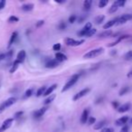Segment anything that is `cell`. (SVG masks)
Instances as JSON below:
<instances>
[{"mask_svg": "<svg viewBox=\"0 0 132 132\" xmlns=\"http://www.w3.org/2000/svg\"><path fill=\"white\" fill-rule=\"evenodd\" d=\"M83 20H84V17H80V18L78 19V23H82Z\"/></svg>", "mask_w": 132, "mask_h": 132, "instance_id": "cell-49", "label": "cell"}, {"mask_svg": "<svg viewBox=\"0 0 132 132\" xmlns=\"http://www.w3.org/2000/svg\"><path fill=\"white\" fill-rule=\"evenodd\" d=\"M76 19H77V16H76V15H71V16L69 17V22H70L71 24H72V23L75 22Z\"/></svg>", "mask_w": 132, "mask_h": 132, "instance_id": "cell-38", "label": "cell"}, {"mask_svg": "<svg viewBox=\"0 0 132 132\" xmlns=\"http://www.w3.org/2000/svg\"><path fill=\"white\" fill-rule=\"evenodd\" d=\"M114 3H115L119 7H120V6H124L125 3H126V1H125V0H118V1H116V2H114Z\"/></svg>", "mask_w": 132, "mask_h": 132, "instance_id": "cell-33", "label": "cell"}, {"mask_svg": "<svg viewBox=\"0 0 132 132\" xmlns=\"http://www.w3.org/2000/svg\"><path fill=\"white\" fill-rule=\"evenodd\" d=\"M6 6V0H1L0 1V10L3 9Z\"/></svg>", "mask_w": 132, "mask_h": 132, "instance_id": "cell-42", "label": "cell"}, {"mask_svg": "<svg viewBox=\"0 0 132 132\" xmlns=\"http://www.w3.org/2000/svg\"><path fill=\"white\" fill-rule=\"evenodd\" d=\"M3 110H3V109H2V107L0 106V113H1V112H2Z\"/></svg>", "mask_w": 132, "mask_h": 132, "instance_id": "cell-51", "label": "cell"}, {"mask_svg": "<svg viewBox=\"0 0 132 132\" xmlns=\"http://www.w3.org/2000/svg\"><path fill=\"white\" fill-rule=\"evenodd\" d=\"M65 44H67L68 46H79L81 44H82L84 43V40H80V41H77V40H74L72 38H65L64 40Z\"/></svg>", "mask_w": 132, "mask_h": 132, "instance_id": "cell-3", "label": "cell"}, {"mask_svg": "<svg viewBox=\"0 0 132 132\" xmlns=\"http://www.w3.org/2000/svg\"><path fill=\"white\" fill-rule=\"evenodd\" d=\"M60 49H61V44H55L53 46V51H60Z\"/></svg>", "mask_w": 132, "mask_h": 132, "instance_id": "cell-40", "label": "cell"}, {"mask_svg": "<svg viewBox=\"0 0 132 132\" xmlns=\"http://www.w3.org/2000/svg\"><path fill=\"white\" fill-rule=\"evenodd\" d=\"M44 24V20H40V21H38V22L36 23L35 26H36V27H40V26H42Z\"/></svg>", "mask_w": 132, "mask_h": 132, "instance_id": "cell-43", "label": "cell"}, {"mask_svg": "<svg viewBox=\"0 0 132 132\" xmlns=\"http://www.w3.org/2000/svg\"><path fill=\"white\" fill-rule=\"evenodd\" d=\"M46 110H47V108H46V107H43V108L39 109V110H37L34 113V118L36 119H41V118L44 115V113L46 112Z\"/></svg>", "mask_w": 132, "mask_h": 132, "instance_id": "cell-7", "label": "cell"}, {"mask_svg": "<svg viewBox=\"0 0 132 132\" xmlns=\"http://www.w3.org/2000/svg\"><path fill=\"white\" fill-rule=\"evenodd\" d=\"M127 77H128V78H130V77H132V70H130L129 72L127 73Z\"/></svg>", "mask_w": 132, "mask_h": 132, "instance_id": "cell-48", "label": "cell"}, {"mask_svg": "<svg viewBox=\"0 0 132 132\" xmlns=\"http://www.w3.org/2000/svg\"><path fill=\"white\" fill-rule=\"evenodd\" d=\"M101 132H114V129L111 128H105L101 129Z\"/></svg>", "mask_w": 132, "mask_h": 132, "instance_id": "cell-41", "label": "cell"}, {"mask_svg": "<svg viewBox=\"0 0 132 132\" xmlns=\"http://www.w3.org/2000/svg\"><path fill=\"white\" fill-rule=\"evenodd\" d=\"M12 55H13V52H12V51H9V52H8V53H6V58H11Z\"/></svg>", "mask_w": 132, "mask_h": 132, "instance_id": "cell-45", "label": "cell"}, {"mask_svg": "<svg viewBox=\"0 0 132 132\" xmlns=\"http://www.w3.org/2000/svg\"><path fill=\"white\" fill-rule=\"evenodd\" d=\"M128 116H124V117H121L119 119H118L116 120V125L117 126H126V124L128 123Z\"/></svg>", "mask_w": 132, "mask_h": 132, "instance_id": "cell-10", "label": "cell"}, {"mask_svg": "<svg viewBox=\"0 0 132 132\" xmlns=\"http://www.w3.org/2000/svg\"><path fill=\"white\" fill-rule=\"evenodd\" d=\"M80 78V74H73V75L71 77V79L69 80L67 82L65 83V85L63 86V88L62 89V92H67L68 90H70L74 84L78 81Z\"/></svg>", "mask_w": 132, "mask_h": 132, "instance_id": "cell-1", "label": "cell"}, {"mask_svg": "<svg viewBox=\"0 0 132 132\" xmlns=\"http://www.w3.org/2000/svg\"><path fill=\"white\" fill-rule=\"evenodd\" d=\"M18 64H19V62H17L16 60H15V62H14L13 65H12L11 69H10V73H14V72L16 71V69L18 68Z\"/></svg>", "mask_w": 132, "mask_h": 132, "instance_id": "cell-25", "label": "cell"}, {"mask_svg": "<svg viewBox=\"0 0 132 132\" xmlns=\"http://www.w3.org/2000/svg\"><path fill=\"white\" fill-rule=\"evenodd\" d=\"M56 87H57L56 84H53V85H52V86H50L49 88H47V90H46L45 93L44 94V96H50L52 93H53V90L56 89Z\"/></svg>", "mask_w": 132, "mask_h": 132, "instance_id": "cell-20", "label": "cell"}, {"mask_svg": "<svg viewBox=\"0 0 132 132\" xmlns=\"http://www.w3.org/2000/svg\"><path fill=\"white\" fill-rule=\"evenodd\" d=\"M58 28L60 30H64L66 28V24L64 22H60V24H59V26H58Z\"/></svg>", "mask_w": 132, "mask_h": 132, "instance_id": "cell-36", "label": "cell"}, {"mask_svg": "<svg viewBox=\"0 0 132 132\" xmlns=\"http://www.w3.org/2000/svg\"><path fill=\"white\" fill-rule=\"evenodd\" d=\"M15 101H16V99H15V97H11V98H9V99L6 100V101H5L2 105H1V107H2L3 110H6V108H8V107H10L13 104H15Z\"/></svg>", "mask_w": 132, "mask_h": 132, "instance_id": "cell-5", "label": "cell"}, {"mask_svg": "<svg viewBox=\"0 0 132 132\" xmlns=\"http://www.w3.org/2000/svg\"><path fill=\"white\" fill-rule=\"evenodd\" d=\"M55 59H56L59 62H63V61L67 60V57H66L65 54H63V53H56V54H55Z\"/></svg>", "mask_w": 132, "mask_h": 132, "instance_id": "cell-17", "label": "cell"}, {"mask_svg": "<svg viewBox=\"0 0 132 132\" xmlns=\"http://www.w3.org/2000/svg\"><path fill=\"white\" fill-rule=\"evenodd\" d=\"M118 9H119V6H118L115 3H113V5H112V6L110 7V9H109V13H110V14H114L115 12H117Z\"/></svg>", "mask_w": 132, "mask_h": 132, "instance_id": "cell-26", "label": "cell"}, {"mask_svg": "<svg viewBox=\"0 0 132 132\" xmlns=\"http://www.w3.org/2000/svg\"><path fill=\"white\" fill-rule=\"evenodd\" d=\"M95 122H96V119H95V118H93V117L89 118V119H88V124L89 125L95 124Z\"/></svg>", "mask_w": 132, "mask_h": 132, "instance_id": "cell-37", "label": "cell"}, {"mask_svg": "<svg viewBox=\"0 0 132 132\" xmlns=\"http://www.w3.org/2000/svg\"><path fill=\"white\" fill-rule=\"evenodd\" d=\"M96 32H97V30H96L95 28H92V29H90V31H89L88 33L86 34V35H85V36H87V37H90V36H92V35H95Z\"/></svg>", "mask_w": 132, "mask_h": 132, "instance_id": "cell-29", "label": "cell"}, {"mask_svg": "<svg viewBox=\"0 0 132 132\" xmlns=\"http://www.w3.org/2000/svg\"><path fill=\"white\" fill-rule=\"evenodd\" d=\"M130 35H121V36H119V38L117 39V40L115 41V42H113L112 44H109V47H112V46H115V45H117L118 44H119V42H121L122 40H124V39H127V38H128Z\"/></svg>", "mask_w": 132, "mask_h": 132, "instance_id": "cell-14", "label": "cell"}, {"mask_svg": "<svg viewBox=\"0 0 132 132\" xmlns=\"http://www.w3.org/2000/svg\"><path fill=\"white\" fill-rule=\"evenodd\" d=\"M0 86H1V85H0Z\"/></svg>", "mask_w": 132, "mask_h": 132, "instance_id": "cell-54", "label": "cell"}, {"mask_svg": "<svg viewBox=\"0 0 132 132\" xmlns=\"http://www.w3.org/2000/svg\"><path fill=\"white\" fill-rule=\"evenodd\" d=\"M112 105H113L114 108L117 109V110L119 109V103H118L117 101H113V102H112Z\"/></svg>", "mask_w": 132, "mask_h": 132, "instance_id": "cell-46", "label": "cell"}, {"mask_svg": "<svg viewBox=\"0 0 132 132\" xmlns=\"http://www.w3.org/2000/svg\"><path fill=\"white\" fill-rule=\"evenodd\" d=\"M24 114V111H18L16 112V113L15 114V116H14V119H19V118H21V116Z\"/></svg>", "mask_w": 132, "mask_h": 132, "instance_id": "cell-39", "label": "cell"}, {"mask_svg": "<svg viewBox=\"0 0 132 132\" xmlns=\"http://www.w3.org/2000/svg\"><path fill=\"white\" fill-rule=\"evenodd\" d=\"M92 0H85L84 2H83V10L84 11H89L90 9V7H92Z\"/></svg>", "mask_w": 132, "mask_h": 132, "instance_id": "cell-18", "label": "cell"}, {"mask_svg": "<svg viewBox=\"0 0 132 132\" xmlns=\"http://www.w3.org/2000/svg\"><path fill=\"white\" fill-rule=\"evenodd\" d=\"M130 122H131V123H132V118H131V119H130Z\"/></svg>", "mask_w": 132, "mask_h": 132, "instance_id": "cell-53", "label": "cell"}, {"mask_svg": "<svg viewBox=\"0 0 132 132\" xmlns=\"http://www.w3.org/2000/svg\"><path fill=\"white\" fill-rule=\"evenodd\" d=\"M105 124H106V120H101L98 123H95L93 128H94V129H101V128H102L103 127H104Z\"/></svg>", "mask_w": 132, "mask_h": 132, "instance_id": "cell-22", "label": "cell"}, {"mask_svg": "<svg viewBox=\"0 0 132 132\" xmlns=\"http://www.w3.org/2000/svg\"><path fill=\"white\" fill-rule=\"evenodd\" d=\"M17 35H18V34H17V32H14V33L11 35V37H10L9 43H8V45H7V47H8V48H10L12 45H13V44L15 42V40H16Z\"/></svg>", "mask_w": 132, "mask_h": 132, "instance_id": "cell-15", "label": "cell"}, {"mask_svg": "<svg viewBox=\"0 0 132 132\" xmlns=\"http://www.w3.org/2000/svg\"><path fill=\"white\" fill-rule=\"evenodd\" d=\"M32 94H33V90H32V89H28V90L26 92V93H24V97L26 98L31 97Z\"/></svg>", "mask_w": 132, "mask_h": 132, "instance_id": "cell-35", "label": "cell"}, {"mask_svg": "<svg viewBox=\"0 0 132 132\" xmlns=\"http://www.w3.org/2000/svg\"><path fill=\"white\" fill-rule=\"evenodd\" d=\"M14 122V118H10V119H6V120L3 122L2 124V127H1V128H2L3 130H6L8 129V128H10V127L12 126V124H13Z\"/></svg>", "mask_w": 132, "mask_h": 132, "instance_id": "cell-8", "label": "cell"}, {"mask_svg": "<svg viewBox=\"0 0 132 132\" xmlns=\"http://www.w3.org/2000/svg\"><path fill=\"white\" fill-rule=\"evenodd\" d=\"M88 119H89V110L88 109H85L82 111V114H81V124H85L86 122H88Z\"/></svg>", "mask_w": 132, "mask_h": 132, "instance_id": "cell-11", "label": "cell"}, {"mask_svg": "<svg viewBox=\"0 0 132 132\" xmlns=\"http://www.w3.org/2000/svg\"><path fill=\"white\" fill-rule=\"evenodd\" d=\"M103 52H104V49H103L102 47L96 48V49L90 50V51H89L88 53H85V54L83 55V58H84V59L94 58V57H97V56H99V55H101Z\"/></svg>", "mask_w": 132, "mask_h": 132, "instance_id": "cell-2", "label": "cell"}, {"mask_svg": "<svg viewBox=\"0 0 132 132\" xmlns=\"http://www.w3.org/2000/svg\"><path fill=\"white\" fill-rule=\"evenodd\" d=\"M109 1L108 0H101L99 3V7L100 8H103L104 6H106L107 5H108Z\"/></svg>", "mask_w": 132, "mask_h": 132, "instance_id": "cell-30", "label": "cell"}, {"mask_svg": "<svg viewBox=\"0 0 132 132\" xmlns=\"http://www.w3.org/2000/svg\"><path fill=\"white\" fill-rule=\"evenodd\" d=\"M19 19L17 18L16 16H14V15H12V16H10L9 18H8V22L9 23H16L18 22Z\"/></svg>", "mask_w": 132, "mask_h": 132, "instance_id": "cell-32", "label": "cell"}, {"mask_svg": "<svg viewBox=\"0 0 132 132\" xmlns=\"http://www.w3.org/2000/svg\"><path fill=\"white\" fill-rule=\"evenodd\" d=\"M125 60L127 61H131L132 60V51H129L125 54Z\"/></svg>", "mask_w": 132, "mask_h": 132, "instance_id": "cell-31", "label": "cell"}, {"mask_svg": "<svg viewBox=\"0 0 132 132\" xmlns=\"http://www.w3.org/2000/svg\"><path fill=\"white\" fill-rule=\"evenodd\" d=\"M58 65H59V62H58V61H57L56 59H53V60H50L49 62H46L45 67H46V68L53 69V68H56Z\"/></svg>", "mask_w": 132, "mask_h": 132, "instance_id": "cell-9", "label": "cell"}, {"mask_svg": "<svg viewBox=\"0 0 132 132\" xmlns=\"http://www.w3.org/2000/svg\"><path fill=\"white\" fill-rule=\"evenodd\" d=\"M46 90H47V88H46L45 86H43V87H41V88H39L36 92V96L37 97H41V96L44 95V94L45 93Z\"/></svg>", "mask_w": 132, "mask_h": 132, "instance_id": "cell-23", "label": "cell"}, {"mask_svg": "<svg viewBox=\"0 0 132 132\" xmlns=\"http://www.w3.org/2000/svg\"><path fill=\"white\" fill-rule=\"evenodd\" d=\"M123 18L126 19L127 21L132 20V14H125V15H122Z\"/></svg>", "mask_w": 132, "mask_h": 132, "instance_id": "cell-34", "label": "cell"}, {"mask_svg": "<svg viewBox=\"0 0 132 132\" xmlns=\"http://www.w3.org/2000/svg\"><path fill=\"white\" fill-rule=\"evenodd\" d=\"M128 92H129V87H128V86L122 87V88L120 89V90H119V96H123V95H125V94L128 93Z\"/></svg>", "mask_w": 132, "mask_h": 132, "instance_id": "cell-24", "label": "cell"}, {"mask_svg": "<svg viewBox=\"0 0 132 132\" xmlns=\"http://www.w3.org/2000/svg\"><path fill=\"white\" fill-rule=\"evenodd\" d=\"M92 28V23H87V24L84 26V27H83L82 29H81V31L78 33V35H79L80 36H85V35H86V34L88 33V32L90 31Z\"/></svg>", "mask_w": 132, "mask_h": 132, "instance_id": "cell-6", "label": "cell"}, {"mask_svg": "<svg viewBox=\"0 0 132 132\" xmlns=\"http://www.w3.org/2000/svg\"><path fill=\"white\" fill-rule=\"evenodd\" d=\"M104 19H105V16L104 15H99V16H97L95 18V24H101V23L103 22V21H104Z\"/></svg>", "mask_w": 132, "mask_h": 132, "instance_id": "cell-27", "label": "cell"}, {"mask_svg": "<svg viewBox=\"0 0 132 132\" xmlns=\"http://www.w3.org/2000/svg\"><path fill=\"white\" fill-rule=\"evenodd\" d=\"M116 23H117V18H115V19H113V20H110V21H109V22H107L106 24L103 26V28H104V29H109V28H110V27H112L113 26H115Z\"/></svg>", "mask_w": 132, "mask_h": 132, "instance_id": "cell-19", "label": "cell"}, {"mask_svg": "<svg viewBox=\"0 0 132 132\" xmlns=\"http://www.w3.org/2000/svg\"><path fill=\"white\" fill-rule=\"evenodd\" d=\"M5 58H6V54H5V53H1V54H0V61L4 60Z\"/></svg>", "mask_w": 132, "mask_h": 132, "instance_id": "cell-47", "label": "cell"}, {"mask_svg": "<svg viewBox=\"0 0 132 132\" xmlns=\"http://www.w3.org/2000/svg\"><path fill=\"white\" fill-rule=\"evenodd\" d=\"M34 4H32V3H26V4H24L22 6V10H24V11L26 12H29V11H32V10L34 9Z\"/></svg>", "mask_w": 132, "mask_h": 132, "instance_id": "cell-16", "label": "cell"}, {"mask_svg": "<svg viewBox=\"0 0 132 132\" xmlns=\"http://www.w3.org/2000/svg\"><path fill=\"white\" fill-rule=\"evenodd\" d=\"M56 2L57 3H60V4H62V3H64L65 1H63V0H62H62H56Z\"/></svg>", "mask_w": 132, "mask_h": 132, "instance_id": "cell-50", "label": "cell"}, {"mask_svg": "<svg viewBox=\"0 0 132 132\" xmlns=\"http://www.w3.org/2000/svg\"><path fill=\"white\" fill-rule=\"evenodd\" d=\"M0 132H4V130H3V129H2V128H0Z\"/></svg>", "mask_w": 132, "mask_h": 132, "instance_id": "cell-52", "label": "cell"}, {"mask_svg": "<svg viewBox=\"0 0 132 132\" xmlns=\"http://www.w3.org/2000/svg\"><path fill=\"white\" fill-rule=\"evenodd\" d=\"M112 35V32L110 30H106V31L102 32L99 35L100 38H106V37H110Z\"/></svg>", "mask_w": 132, "mask_h": 132, "instance_id": "cell-21", "label": "cell"}, {"mask_svg": "<svg viewBox=\"0 0 132 132\" xmlns=\"http://www.w3.org/2000/svg\"><path fill=\"white\" fill-rule=\"evenodd\" d=\"M129 109H130V104H129V103H125V104H123V105H121V106L119 107V109H118V111H119V113H124V112L129 110Z\"/></svg>", "mask_w": 132, "mask_h": 132, "instance_id": "cell-13", "label": "cell"}, {"mask_svg": "<svg viewBox=\"0 0 132 132\" xmlns=\"http://www.w3.org/2000/svg\"><path fill=\"white\" fill-rule=\"evenodd\" d=\"M54 99H55V95H54V94H53V95H50L49 97H48L47 99H45V101H44V105L50 104V103H51Z\"/></svg>", "mask_w": 132, "mask_h": 132, "instance_id": "cell-28", "label": "cell"}, {"mask_svg": "<svg viewBox=\"0 0 132 132\" xmlns=\"http://www.w3.org/2000/svg\"><path fill=\"white\" fill-rule=\"evenodd\" d=\"M26 51H24V50H21V51L19 52L18 53H17L16 61L19 62V63H21V62H23L24 61V59H26Z\"/></svg>", "mask_w": 132, "mask_h": 132, "instance_id": "cell-12", "label": "cell"}, {"mask_svg": "<svg viewBox=\"0 0 132 132\" xmlns=\"http://www.w3.org/2000/svg\"><path fill=\"white\" fill-rule=\"evenodd\" d=\"M90 92V88H86V89H83V90H81V92H79L77 94H75L73 97V101H78V100H80L81 98L84 97V96H86L87 94L89 93V92Z\"/></svg>", "mask_w": 132, "mask_h": 132, "instance_id": "cell-4", "label": "cell"}, {"mask_svg": "<svg viewBox=\"0 0 132 132\" xmlns=\"http://www.w3.org/2000/svg\"><path fill=\"white\" fill-rule=\"evenodd\" d=\"M120 132H128V126H124L122 128H121Z\"/></svg>", "mask_w": 132, "mask_h": 132, "instance_id": "cell-44", "label": "cell"}]
</instances>
